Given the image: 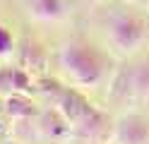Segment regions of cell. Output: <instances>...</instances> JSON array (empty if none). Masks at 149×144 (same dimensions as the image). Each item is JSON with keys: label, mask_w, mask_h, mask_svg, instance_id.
<instances>
[{"label": "cell", "mask_w": 149, "mask_h": 144, "mask_svg": "<svg viewBox=\"0 0 149 144\" xmlns=\"http://www.w3.org/2000/svg\"><path fill=\"white\" fill-rule=\"evenodd\" d=\"M3 144H17V142H3Z\"/></svg>", "instance_id": "cell-14"}, {"label": "cell", "mask_w": 149, "mask_h": 144, "mask_svg": "<svg viewBox=\"0 0 149 144\" xmlns=\"http://www.w3.org/2000/svg\"><path fill=\"white\" fill-rule=\"evenodd\" d=\"M58 65L68 82L77 89H94L106 79L108 72L106 55L84 38H72L65 43L58 53Z\"/></svg>", "instance_id": "cell-1"}, {"label": "cell", "mask_w": 149, "mask_h": 144, "mask_svg": "<svg viewBox=\"0 0 149 144\" xmlns=\"http://www.w3.org/2000/svg\"><path fill=\"white\" fill-rule=\"evenodd\" d=\"M0 113H5V99H0Z\"/></svg>", "instance_id": "cell-12"}, {"label": "cell", "mask_w": 149, "mask_h": 144, "mask_svg": "<svg viewBox=\"0 0 149 144\" xmlns=\"http://www.w3.org/2000/svg\"><path fill=\"white\" fill-rule=\"evenodd\" d=\"M34 122H36V130H39L41 137L48 139V142H53V144H63L68 137H72V125H70V120L65 118L55 106L41 111L39 118H36Z\"/></svg>", "instance_id": "cell-4"}, {"label": "cell", "mask_w": 149, "mask_h": 144, "mask_svg": "<svg viewBox=\"0 0 149 144\" xmlns=\"http://www.w3.org/2000/svg\"><path fill=\"white\" fill-rule=\"evenodd\" d=\"M132 82L137 99H149V55L132 60Z\"/></svg>", "instance_id": "cell-9"}, {"label": "cell", "mask_w": 149, "mask_h": 144, "mask_svg": "<svg viewBox=\"0 0 149 144\" xmlns=\"http://www.w3.org/2000/svg\"><path fill=\"white\" fill-rule=\"evenodd\" d=\"M125 3H142V0H125Z\"/></svg>", "instance_id": "cell-13"}, {"label": "cell", "mask_w": 149, "mask_h": 144, "mask_svg": "<svg viewBox=\"0 0 149 144\" xmlns=\"http://www.w3.org/2000/svg\"><path fill=\"white\" fill-rule=\"evenodd\" d=\"M113 144H149V118L142 113H125L113 125Z\"/></svg>", "instance_id": "cell-3"}, {"label": "cell", "mask_w": 149, "mask_h": 144, "mask_svg": "<svg viewBox=\"0 0 149 144\" xmlns=\"http://www.w3.org/2000/svg\"><path fill=\"white\" fill-rule=\"evenodd\" d=\"M41 108L36 106L26 94L15 91L5 96V115L10 122H26V120H36Z\"/></svg>", "instance_id": "cell-5"}, {"label": "cell", "mask_w": 149, "mask_h": 144, "mask_svg": "<svg viewBox=\"0 0 149 144\" xmlns=\"http://www.w3.org/2000/svg\"><path fill=\"white\" fill-rule=\"evenodd\" d=\"M46 65V53L39 43L29 41V38H24L22 41V48H19V67H24L26 72L31 70H43Z\"/></svg>", "instance_id": "cell-8"}, {"label": "cell", "mask_w": 149, "mask_h": 144, "mask_svg": "<svg viewBox=\"0 0 149 144\" xmlns=\"http://www.w3.org/2000/svg\"><path fill=\"white\" fill-rule=\"evenodd\" d=\"M29 10L41 22H60L68 17L70 0H29Z\"/></svg>", "instance_id": "cell-6"}, {"label": "cell", "mask_w": 149, "mask_h": 144, "mask_svg": "<svg viewBox=\"0 0 149 144\" xmlns=\"http://www.w3.org/2000/svg\"><path fill=\"white\" fill-rule=\"evenodd\" d=\"M108 94L113 101H127L135 96V82H132V63H127L125 67L113 74V79L108 84Z\"/></svg>", "instance_id": "cell-7"}, {"label": "cell", "mask_w": 149, "mask_h": 144, "mask_svg": "<svg viewBox=\"0 0 149 144\" xmlns=\"http://www.w3.org/2000/svg\"><path fill=\"white\" fill-rule=\"evenodd\" d=\"M108 41L120 55H135L149 41V22L137 12H116L108 22Z\"/></svg>", "instance_id": "cell-2"}, {"label": "cell", "mask_w": 149, "mask_h": 144, "mask_svg": "<svg viewBox=\"0 0 149 144\" xmlns=\"http://www.w3.org/2000/svg\"><path fill=\"white\" fill-rule=\"evenodd\" d=\"M5 118H7V115H5V113H0V134H3V132H7V125H5Z\"/></svg>", "instance_id": "cell-11"}, {"label": "cell", "mask_w": 149, "mask_h": 144, "mask_svg": "<svg viewBox=\"0 0 149 144\" xmlns=\"http://www.w3.org/2000/svg\"><path fill=\"white\" fill-rule=\"evenodd\" d=\"M15 53V36L5 24H0V58H7Z\"/></svg>", "instance_id": "cell-10"}]
</instances>
